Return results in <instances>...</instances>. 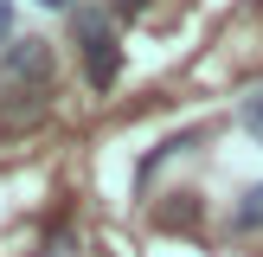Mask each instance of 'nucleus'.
<instances>
[{"label": "nucleus", "instance_id": "3", "mask_svg": "<svg viewBox=\"0 0 263 257\" xmlns=\"http://www.w3.org/2000/svg\"><path fill=\"white\" fill-rule=\"evenodd\" d=\"M231 225H238V231H263V180L244 193V206L231 212Z\"/></svg>", "mask_w": 263, "mask_h": 257}, {"label": "nucleus", "instance_id": "6", "mask_svg": "<svg viewBox=\"0 0 263 257\" xmlns=\"http://www.w3.org/2000/svg\"><path fill=\"white\" fill-rule=\"evenodd\" d=\"M39 7H71V0H39Z\"/></svg>", "mask_w": 263, "mask_h": 257}, {"label": "nucleus", "instance_id": "2", "mask_svg": "<svg viewBox=\"0 0 263 257\" xmlns=\"http://www.w3.org/2000/svg\"><path fill=\"white\" fill-rule=\"evenodd\" d=\"M7 77H13V84H26V77L45 84V77H51V45H45V39H13V45H7Z\"/></svg>", "mask_w": 263, "mask_h": 257}, {"label": "nucleus", "instance_id": "4", "mask_svg": "<svg viewBox=\"0 0 263 257\" xmlns=\"http://www.w3.org/2000/svg\"><path fill=\"white\" fill-rule=\"evenodd\" d=\"M238 116H244V128L263 141V90H257V97H244V109H238Z\"/></svg>", "mask_w": 263, "mask_h": 257}, {"label": "nucleus", "instance_id": "1", "mask_svg": "<svg viewBox=\"0 0 263 257\" xmlns=\"http://www.w3.org/2000/svg\"><path fill=\"white\" fill-rule=\"evenodd\" d=\"M71 32H77V51H84L90 84H97V90H109V84H116V71H122V45H116L109 20H103V13H77V20H71Z\"/></svg>", "mask_w": 263, "mask_h": 257}, {"label": "nucleus", "instance_id": "5", "mask_svg": "<svg viewBox=\"0 0 263 257\" xmlns=\"http://www.w3.org/2000/svg\"><path fill=\"white\" fill-rule=\"evenodd\" d=\"M0 45H13V0H0Z\"/></svg>", "mask_w": 263, "mask_h": 257}]
</instances>
